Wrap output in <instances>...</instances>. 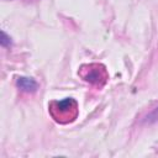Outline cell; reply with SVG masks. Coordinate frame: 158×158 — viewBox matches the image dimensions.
I'll use <instances>...</instances> for the list:
<instances>
[{
  "label": "cell",
  "instance_id": "cell-1",
  "mask_svg": "<svg viewBox=\"0 0 158 158\" xmlns=\"http://www.w3.org/2000/svg\"><path fill=\"white\" fill-rule=\"evenodd\" d=\"M51 116L59 123H69L78 116V102L73 98H64L62 100H54L49 104Z\"/></svg>",
  "mask_w": 158,
  "mask_h": 158
},
{
  "label": "cell",
  "instance_id": "cell-2",
  "mask_svg": "<svg viewBox=\"0 0 158 158\" xmlns=\"http://www.w3.org/2000/svg\"><path fill=\"white\" fill-rule=\"evenodd\" d=\"M79 75L86 83L93 84V85H98V86H102L106 83V80L109 79L106 68L99 63H91V64L81 65V68L79 69Z\"/></svg>",
  "mask_w": 158,
  "mask_h": 158
},
{
  "label": "cell",
  "instance_id": "cell-3",
  "mask_svg": "<svg viewBox=\"0 0 158 158\" xmlns=\"http://www.w3.org/2000/svg\"><path fill=\"white\" fill-rule=\"evenodd\" d=\"M16 86L25 93H35L38 89V83L31 77H17L16 78Z\"/></svg>",
  "mask_w": 158,
  "mask_h": 158
},
{
  "label": "cell",
  "instance_id": "cell-4",
  "mask_svg": "<svg viewBox=\"0 0 158 158\" xmlns=\"http://www.w3.org/2000/svg\"><path fill=\"white\" fill-rule=\"evenodd\" d=\"M157 121H158V106L154 110H152L148 115H146L143 118V122H146V123H153Z\"/></svg>",
  "mask_w": 158,
  "mask_h": 158
},
{
  "label": "cell",
  "instance_id": "cell-5",
  "mask_svg": "<svg viewBox=\"0 0 158 158\" xmlns=\"http://www.w3.org/2000/svg\"><path fill=\"white\" fill-rule=\"evenodd\" d=\"M0 43H1V46H2V47H5V48L10 47V46H11V43H12L11 37H10L5 31H1V40H0Z\"/></svg>",
  "mask_w": 158,
  "mask_h": 158
}]
</instances>
